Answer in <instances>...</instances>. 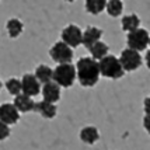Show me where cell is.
<instances>
[{"label": "cell", "mask_w": 150, "mask_h": 150, "mask_svg": "<svg viewBox=\"0 0 150 150\" xmlns=\"http://www.w3.org/2000/svg\"><path fill=\"white\" fill-rule=\"evenodd\" d=\"M76 79L83 87H94L100 80L98 60L91 56L80 58L76 65Z\"/></svg>", "instance_id": "cell-1"}, {"label": "cell", "mask_w": 150, "mask_h": 150, "mask_svg": "<svg viewBox=\"0 0 150 150\" xmlns=\"http://www.w3.org/2000/svg\"><path fill=\"white\" fill-rule=\"evenodd\" d=\"M98 67H100V74L107 79L117 80V79L124 77L125 74V70L119 62V59L114 55H105L103 59H100Z\"/></svg>", "instance_id": "cell-2"}, {"label": "cell", "mask_w": 150, "mask_h": 150, "mask_svg": "<svg viewBox=\"0 0 150 150\" xmlns=\"http://www.w3.org/2000/svg\"><path fill=\"white\" fill-rule=\"evenodd\" d=\"M53 81L62 88H69L76 81V66L72 63L58 65L53 70Z\"/></svg>", "instance_id": "cell-3"}, {"label": "cell", "mask_w": 150, "mask_h": 150, "mask_svg": "<svg viewBox=\"0 0 150 150\" xmlns=\"http://www.w3.org/2000/svg\"><path fill=\"white\" fill-rule=\"evenodd\" d=\"M149 31L144 30V28H140V27L131 31V33H128V37H126L128 48L137 51V52H142L149 46Z\"/></svg>", "instance_id": "cell-4"}, {"label": "cell", "mask_w": 150, "mask_h": 150, "mask_svg": "<svg viewBox=\"0 0 150 150\" xmlns=\"http://www.w3.org/2000/svg\"><path fill=\"white\" fill-rule=\"evenodd\" d=\"M118 59H119V62H121V65H122L125 72H135V70H137L142 66V62H143L140 52L133 51L131 48L124 49Z\"/></svg>", "instance_id": "cell-5"}, {"label": "cell", "mask_w": 150, "mask_h": 150, "mask_svg": "<svg viewBox=\"0 0 150 150\" xmlns=\"http://www.w3.org/2000/svg\"><path fill=\"white\" fill-rule=\"evenodd\" d=\"M49 56L53 62H56L58 65L62 63H72L73 60V48L66 45L63 41L55 42V45L49 51Z\"/></svg>", "instance_id": "cell-6"}, {"label": "cell", "mask_w": 150, "mask_h": 150, "mask_svg": "<svg viewBox=\"0 0 150 150\" xmlns=\"http://www.w3.org/2000/svg\"><path fill=\"white\" fill-rule=\"evenodd\" d=\"M60 38L65 42L66 45H69L70 48H77L81 41H83V31L79 25L70 24V25L65 27L60 33Z\"/></svg>", "instance_id": "cell-7"}, {"label": "cell", "mask_w": 150, "mask_h": 150, "mask_svg": "<svg viewBox=\"0 0 150 150\" xmlns=\"http://www.w3.org/2000/svg\"><path fill=\"white\" fill-rule=\"evenodd\" d=\"M41 83L39 80L35 77V74H30L27 73L21 77V93L30 96V97H37L41 93Z\"/></svg>", "instance_id": "cell-8"}, {"label": "cell", "mask_w": 150, "mask_h": 150, "mask_svg": "<svg viewBox=\"0 0 150 150\" xmlns=\"http://www.w3.org/2000/svg\"><path fill=\"white\" fill-rule=\"evenodd\" d=\"M20 119V112L18 110L14 107V104L10 103H4L0 105V121L7 125H14L17 124Z\"/></svg>", "instance_id": "cell-9"}, {"label": "cell", "mask_w": 150, "mask_h": 150, "mask_svg": "<svg viewBox=\"0 0 150 150\" xmlns=\"http://www.w3.org/2000/svg\"><path fill=\"white\" fill-rule=\"evenodd\" d=\"M60 86L56 84L55 81H49V83H45L41 87V93H42V97L45 101H49V103H53L56 104L59 100H60Z\"/></svg>", "instance_id": "cell-10"}, {"label": "cell", "mask_w": 150, "mask_h": 150, "mask_svg": "<svg viewBox=\"0 0 150 150\" xmlns=\"http://www.w3.org/2000/svg\"><path fill=\"white\" fill-rule=\"evenodd\" d=\"M34 110L38 112L42 118H45V119H52V118H55L56 117V114H58L56 104L49 103V101H45V100H42V101L37 103Z\"/></svg>", "instance_id": "cell-11"}, {"label": "cell", "mask_w": 150, "mask_h": 150, "mask_svg": "<svg viewBox=\"0 0 150 150\" xmlns=\"http://www.w3.org/2000/svg\"><path fill=\"white\" fill-rule=\"evenodd\" d=\"M13 104H14V107L18 110V112H23V114L31 112V111H34V108H35V103H34L33 97L25 96V94H23V93H20L18 96L14 97Z\"/></svg>", "instance_id": "cell-12"}, {"label": "cell", "mask_w": 150, "mask_h": 150, "mask_svg": "<svg viewBox=\"0 0 150 150\" xmlns=\"http://www.w3.org/2000/svg\"><path fill=\"white\" fill-rule=\"evenodd\" d=\"M101 37H103V31L100 28H97V27L90 25L83 31V41H81V44L88 49L93 44H96L97 41H100Z\"/></svg>", "instance_id": "cell-13"}, {"label": "cell", "mask_w": 150, "mask_h": 150, "mask_svg": "<svg viewBox=\"0 0 150 150\" xmlns=\"http://www.w3.org/2000/svg\"><path fill=\"white\" fill-rule=\"evenodd\" d=\"M100 139V132L96 126H84L80 131V140L86 144H94Z\"/></svg>", "instance_id": "cell-14"}, {"label": "cell", "mask_w": 150, "mask_h": 150, "mask_svg": "<svg viewBox=\"0 0 150 150\" xmlns=\"http://www.w3.org/2000/svg\"><path fill=\"white\" fill-rule=\"evenodd\" d=\"M35 77L39 80L41 84H45V83H49L52 81L53 79V69L49 67L48 65H39L37 69H35Z\"/></svg>", "instance_id": "cell-15"}, {"label": "cell", "mask_w": 150, "mask_h": 150, "mask_svg": "<svg viewBox=\"0 0 150 150\" xmlns=\"http://www.w3.org/2000/svg\"><path fill=\"white\" fill-rule=\"evenodd\" d=\"M107 6V0H86L84 7L86 11L91 16H98L105 10Z\"/></svg>", "instance_id": "cell-16"}, {"label": "cell", "mask_w": 150, "mask_h": 150, "mask_svg": "<svg viewBox=\"0 0 150 150\" xmlns=\"http://www.w3.org/2000/svg\"><path fill=\"white\" fill-rule=\"evenodd\" d=\"M121 27L122 30L126 31V33H131L133 30H136L140 27V18L136 14H128V16H124L122 17V21H121Z\"/></svg>", "instance_id": "cell-17"}, {"label": "cell", "mask_w": 150, "mask_h": 150, "mask_svg": "<svg viewBox=\"0 0 150 150\" xmlns=\"http://www.w3.org/2000/svg\"><path fill=\"white\" fill-rule=\"evenodd\" d=\"M88 51H90V53H91V58L93 59L100 60V59L104 58L105 55H108L110 48H108V45H107L105 42H103V41L100 39V41H97L96 44H93V45L88 48Z\"/></svg>", "instance_id": "cell-18"}, {"label": "cell", "mask_w": 150, "mask_h": 150, "mask_svg": "<svg viewBox=\"0 0 150 150\" xmlns=\"http://www.w3.org/2000/svg\"><path fill=\"white\" fill-rule=\"evenodd\" d=\"M6 30L10 38H18L24 30V25L18 18H10L6 23Z\"/></svg>", "instance_id": "cell-19"}, {"label": "cell", "mask_w": 150, "mask_h": 150, "mask_svg": "<svg viewBox=\"0 0 150 150\" xmlns=\"http://www.w3.org/2000/svg\"><path fill=\"white\" fill-rule=\"evenodd\" d=\"M105 11L110 17H119L122 11H124V3L122 0H107V6H105Z\"/></svg>", "instance_id": "cell-20"}, {"label": "cell", "mask_w": 150, "mask_h": 150, "mask_svg": "<svg viewBox=\"0 0 150 150\" xmlns=\"http://www.w3.org/2000/svg\"><path fill=\"white\" fill-rule=\"evenodd\" d=\"M4 86H6L8 94H11L14 97L18 96L20 93H21V80H18V79H16V77L8 79L6 83H4Z\"/></svg>", "instance_id": "cell-21"}, {"label": "cell", "mask_w": 150, "mask_h": 150, "mask_svg": "<svg viewBox=\"0 0 150 150\" xmlns=\"http://www.w3.org/2000/svg\"><path fill=\"white\" fill-rule=\"evenodd\" d=\"M8 136H10V125H7L0 121V142L6 140Z\"/></svg>", "instance_id": "cell-22"}, {"label": "cell", "mask_w": 150, "mask_h": 150, "mask_svg": "<svg viewBox=\"0 0 150 150\" xmlns=\"http://www.w3.org/2000/svg\"><path fill=\"white\" fill-rule=\"evenodd\" d=\"M143 128L146 129V132L150 135V114H146L143 118Z\"/></svg>", "instance_id": "cell-23"}, {"label": "cell", "mask_w": 150, "mask_h": 150, "mask_svg": "<svg viewBox=\"0 0 150 150\" xmlns=\"http://www.w3.org/2000/svg\"><path fill=\"white\" fill-rule=\"evenodd\" d=\"M143 110H144V114H150V96L144 98V101H143Z\"/></svg>", "instance_id": "cell-24"}, {"label": "cell", "mask_w": 150, "mask_h": 150, "mask_svg": "<svg viewBox=\"0 0 150 150\" xmlns=\"http://www.w3.org/2000/svg\"><path fill=\"white\" fill-rule=\"evenodd\" d=\"M144 62H146V66L149 67V70H150V49L144 55Z\"/></svg>", "instance_id": "cell-25"}, {"label": "cell", "mask_w": 150, "mask_h": 150, "mask_svg": "<svg viewBox=\"0 0 150 150\" xmlns=\"http://www.w3.org/2000/svg\"><path fill=\"white\" fill-rule=\"evenodd\" d=\"M66 1H69V3H72V1H74V0H66Z\"/></svg>", "instance_id": "cell-26"}, {"label": "cell", "mask_w": 150, "mask_h": 150, "mask_svg": "<svg viewBox=\"0 0 150 150\" xmlns=\"http://www.w3.org/2000/svg\"><path fill=\"white\" fill-rule=\"evenodd\" d=\"M149 48H150V37H149Z\"/></svg>", "instance_id": "cell-27"}, {"label": "cell", "mask_w": 150, "mask_h": 150, "mask_svg": "<svg viewBox=\"0 0 150 150\" xmlns=\"http://www.w3.org/2000/svg\"><path fill=\"white\" fill-rule=\"evenodd\" d=\"M0 88H1V80H0Z\"/></svg>", "instance_id": "cell-28"}]
</instances>
